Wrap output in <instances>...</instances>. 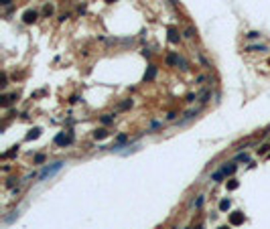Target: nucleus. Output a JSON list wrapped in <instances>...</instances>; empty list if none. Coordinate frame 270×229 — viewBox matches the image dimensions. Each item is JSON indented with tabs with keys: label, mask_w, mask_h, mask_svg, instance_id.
<instances>
[{
	"label": "nucleus",
	"mask_w": 270,
	"mask_h": 229,
	"mask_svg": "<svg viewBox=\"0 0 270 229\" xmlns=\"http://www.w3.org/2000/svg\"><path fill=\"white\" fill-rule=\"evenodd\" d=\"M110 136V132L106 128H98V130H94V138L95 140H104V138H108Z\"/></svg>",
	"instance_id": "11"
},
{
	"label": "nucleus",
	"mask_w": 270,
	"mask_h": 229,
	"mask_svg": "<svg viewBox=\"0 0 270 229\" xmlns=\"http://www.w3.org/2000/svg\"><path fill=\"white\" fill-rule=\"evenodd\" d=\"M158 126H161V122H152V124H150V130H155V128H158Z\"/></svg>",
	"instance_id": "31"
},
{
	"label": "nucleus",
	"mask_w": 270,
	"mask_h": 229,
	"mask_svg": "<svg viewBox=\"0 0 270 229\" xmlns=\"http://www.w3.org/2000/svg\"><path fill=\"white\" fill-rule=\"evenodd\" d=\"M185 37H187V39H193V37H195L193 28H185Z\"/></svg>",
	"instance_id": "29"
},
{
	"label": "nucleus",
	"mask_w": 270,
	"mask_h": 229,
	"mask_svg": "<svg viewBox=\"0 0 270 229\" xmlns=\"http://www.w3.org/2000/svg\"><path fill=\"white\" fill-rule=\"evenodd\" d=\"M37 18H39L37 10H25V14H22V22L25 25H33V22H37Z\"/></svg>",
	"instance_id": "3"
},
{
	"label": "nucleus",
	"mask_w": 270,
	"mask_h": 229,
	"mask_svg": "<svg viewBox=\"0 0 270 229\" xmlns=\"http://www.w3.org/2000/svg\"><path fill=\"white\" fill-rule=\"evenodd\" d=\"M238 187H240V182H238L236 178H230V181H228V191H236Z\"/></svg>",
	"instance_id": "19"
},
{
	"label": "nucleus",
	"mask_w": 270,
	"mask_h": 229,
	"mask_svg": "<svg viewBox=\"0 0 270 229\" xmlns=\"http://www.w3.org/2000/svg\"><path fill=\"white\" fill-rule=\"evenodd\" d=\"M43 14H45V16H51V14H53V6H51V4H47V6L43 8Z\"/></svg>",
	"instance_id": "26"
},
{
	"label": "nucleus",
	"mask_w": 270,
	"mask_h": 229,
	"mask_svg": "<svg viewBox=\"0 0 270 229\" xmlns=\"http://www.w3.org/2000/svg\"><path fill=\"white\" fill-rule=\"evenodd\" d=\"M260 37H262V34L258 33V31H250V33L246 34V39L248 41H256V39H260Z\"/></svg>",
	"instance_id": "18"
},
{
	"label": "nucleus",
	"mask_w": 270,
	"mask_h": 229,
	"mask_svg": "<svg viewBox=\"0 0 270 229\" xmlns=\"http://www.w3.org/2000/svg\"><path fill=\"white\" fill-rule=\"evenodd\" d=\"M106 2H108V4H112V2H116V0H106Z\"/></svg>",
	"instance_id": "35"
},
{
	"label": "nucleus",
	"mask_w": 270,
	"mask_h": 229,
	"mask_svg": "<svg viewBox=\"0 0 270 229\" xmlns=\"http://www.w3.org/2000/svg\"><path fill=\"white\" fill-rule=\"evenodd\" d=\"M100 120H102V124H104V126H108V124H112V122H114V116H112V114H104Z\"/></svg>",
	"instance_id": "16"
},
{
	"label": "nucleus",
	"mask_w": 270,
	"mask_h": 229,
	"mask_svg": "<svg viewBox=\"0 0 270 229\" xmlns=\"http://www.w3.org/2000/svg\"><path fill=\"white\" fill-rule=\"evenodd\" d=\"M203 203H205V197H203V195H199V197L195 199V201H193V207H195V209H199Z\"/></svg>",
	"instance_id": "21"
},
{
	"label": "nucleus",
	"mask_w": 270,
	"mask_h": 229,
	"mask_svg": "<svg viewBox=\"0 0 270 229\" xmlns=\"http://www.w3.org/2000/svg\"><path fill=\"white\" fill-rule=\"evenodd\" d=\"M71 142H73V136H71V134H65V132H61V134L55 136V144H57V146H69Z\"/></svg>",
	"instance_id": "2"
},
{
	"label": "nucleus",
	"mask_w": 270,
	"mask_h": 229,
	"mask_svg": "<svg viewBox=\"0 0 270 229\" xmlns=\"http://www.w3.org/2000/svg\"><path fill=\"white\" fill-rule=\"evenodd\" d=\"M126 140H128V136H126V134H118V136H116V142H118V144H124Z\"/></svg>",
	"instance_id": "25"
},
{
	"label": "nucleus",
	"mask_w": 270,
	"mask_h": 229,
	"mask_svg": "<svg viewBox=\"0 0 270 229\" xmlns=\"http://www.w3.org/2000/svg\"><path fill=\"white\" fill-rule=\"evenodd\" d=\"M41 132H43L41 128H33V130H31V132L27 134V140H37V138L41 136Z\"/></svg>",
	"instance_id": "12"
},
{
	"label": "nucleus",
	"mask_w": 270,
	"mask_h": 229,
	"mask_svg": "<svg viewBox=\"0 0 270 229\" xmlns=\"http://www.w3.org/2000/svg\"><path fill=\"white\" fill-rule=\"evenodd\" d=\"M179 65H181V69H183V71H189V63L183 59V57H179Z\"/></svg>",
	"instance_id": "23"
},
{
	"label": "nucleus",
	"mask_w": 270,
	"mask_h": 229,
	"mask_svg": "<svg viewBox=\"0 0 270 229\" xmlns=\"http://www.w3.org/2000/svg\"><path fill=\"white\" fill-rule=\"evenodd\" d=\"M232 207V201L230 199H222V201H219V211H228Z\"/></svg>",
	"instance_id": "15"
},
{
	"label": "nucleus",
	"mask_w": 270,
	"mask_h": 229,
	"mask_svg": "<svg viewBox=\"0 0 270 229\" xmlns=\"http://www.w3.org/2000/svg\"><path fill=\"white\" fill-rule=\"evenodd\" d=\"M14 100H16V93H12V95H2V97H0V106H2V108H8V106H10Z\"/></svg>",
	"instance_id": "9"
},
{
	"label": "nucleus",
	"mask_w": 270,
	"mask_h": 229,
	"mask_svg": "<svg viewBox=\"0 0 270 229\" xmlns=\"http://www.w3.org/2000/svg\"><path fill=\"white\" fill-rule=\"evenodd\" d=\"M45 158H47L45 154H37V156L33 158V164H37V166H39V164H43V162H45Z\"/></svg>",
	"instance_id": "20"
},
{
	"label": "nucleus",
	"mask_w": 270,
	"mask_h": 229,
	"mask_svg": "<svg viewBox=\"0 0 270 229\" xmlns=\"http://www.w3.org/2000/svg\"><path fill=\"white\" fill-rule=\"evenodd\" d=\"M10 2H12V0H0V4H2V6H8Z\"/></svg>",
	"instance_id": "34"
},
{
	"label": "nucleus",
	"mask_w": 270,
	"mask_h": 229,
	"mask_svg": "<svg viewBox=\"0 0 270 229\" xmlns=\"http://www.w3.org/2000/svg\"><path fill=\"white\" fill-rule=\"evenodd\" d=\"M142 55H144V57L148 59V57H150V51H148V49H142Z\"/></svg>",
	"instance_id": "32"
},
{
	"label": "nucleus",
	"mask_w": 270,
	"mask_h": 229,
	"mask_svg": "<svg viewBox=\"0 0 270 229\" xmlns=\"http://www.w3.org/2000/svg\"><path fill=\"white\" fill-rule=\"evenodd\" d=\"M209 97H211V91H209V89H205V91L201 93V97H199V103H201V106H205V103L209 101Z\"/></svg>",
	"instance_id": "13"
},
{
	"label": "nucleus",
	"mask_w": 270,
	"mask_h": 229,
	"mask_svg": "<svg viewBox=\"0 0 270 229\" xmlns=\"http://www.w3.org/2000/svg\"><path fill=\"white\" fill-rule=\"evenodd\" d=\"M223 176H225V175H223L222 170H217V172H213V175H211V181H213V182H222Z\"/></svg>",
	"instance_id": "17"
},
{
	"label": "nucleus",
	"mask_w": 270,
	"mask_h": 229,
	"mask_svg": "<svg viewBox=\"0 0 270 229\" xmlns=\"http://www.w3.org/2000/svg\"><path fill=\"white\" fill-rule=\"evenodd\" d=\"M179 41H181V34H179V31H177L175 27H171V28H169V43L177 45Z\"/></svg>",
	"instance_id": "8"
},
{
	"label": "nucleus",
	"mask_w": 270,
	"mask_h": 229,
	"mask_svg": "<svg viewBox=\"0 0 270 229\" xmlns=\"http://www.w3.org/2000/svg\"><path fill=\"white\" fill-rule=\"evenodd\" d=\"M197 114H199V108H195V110H189L187 114L183 116V120H179V122H177V126H185V124H187L189 120H193V118H195Z\"/></svg>",
	"instance_id": "5"
},
{
	"label": "nucleus",
	"mask_w": 270,
	"mask_h": 229,
	"mask_svg": "<svg viewBox=\"0 0 270 229\" xmlns=\"http://www.w3.org/2000/svg\"><path fill=\"white\" fill-rule=\"evenodd\" d=\"M244 221H246V217H244L242 211H234L230 215V225H234V227H236V225H242Z\"/></svg>",
	"instance_id": "4"
},
{
	"label": "nucleus",
	"mask_w": 270,
	"mask_h": 229,
	"mask_svg": "<svg viewBox=\"0 0 270 229\" xmlns=\"http://www.w3.org/2000/svg\"><path fill=\"white\" fill-rule=\"evenodd\" d=\"M156 71H158V67L156 65H148V69H146V73H144V77L142 79L144 81H152L156 77Z\"/></svg>",
	"instance_id": "6"
},
{
	"label": "nucleus",
	"mask_w": 270,
	"mask_h": 229,
	"mask_svg": "<svg viewBox=\"0 0 270 229\" xmlns=\"http://www.w3.org/2000/svg\"><path fill=\"white\" fill-rule=\"evenodd\" d=\"M236 160H240V162H250V156L244 154V152H240V154L236 156Z\"/></svg>",
	"instance_id": "22"
},
{
	"label": "nucleus",
	"mask_w": 270,
	"mask_h": 229,
	"mask_svg": "<svg viewBox=\"0 0 270 229\" xmlns=\"http://www.w3.org/2000/svg\"><path fill=\"white\" fill-rule=\"evenodd\" d=\"M195 100H197L195 93H189V95H187V101H189V103H191V101H195Z\"/></svg>",
	"instance_id": "30"
},
{
	"label": "nucleus",
	"mask_w": 270,
	"mask_h": 229,
	"mask_svg": "<svg viewBox=\"0 0 270 229\" xmlns=\"http://www.w3.org/2000/svg\"><path fill=\"white\" fill-rule=\"evenodd\" d=\"M130 106H132V100H126V101H122L120 106H118V110H128Z\"/></svg>",
	"instance_id": "24"
},
{
	"label": "nucleus",
	"mask_w": 270,
	"mask_h": 229,
	"mask_svg": "<svg viewBox=\"0 0 270 229\" xmlns=\"http://www.w3.org/2000/svg\"><path fill=\"white\" fill-rule=\"evenodd\" d=\"M63 164H65L63 160H57V162H53V164L45 166V168L39 172V181H45V178H49V176H53L55 172H59V170L63 168Z\"/></svg>",
	"instance_id": "1"
},
{
	"label": "nucleus",
	"mask_w": 270,
	"mask_h": 229,
	"mask_svg": "<svg viewBox=\"0 0 270 229\" xmlns=\"http://www.w3.org/2000/svg\"><path fill=\"white\" fill-rule=\"evenodd\" d=\"M268 150H270V146H268V144H262V146L258 148V154H266Z\"/></svg>",
	"instance_id": "28"
},
{
	"label": "nucleus",
	"mask_w": 270,
	"mask_h": 229,
	"mask_svg": "<svg viewBox=\"0 0 270 229\" xmlns=\"http://www.w3.org/2000/svg\"><path fill=\"white\" fill-rule=\"evenodd\" d=\"M246 51H252V53H266L268 47H266V45H248Z\"/></svg>",
	"instance_id": "10"
},
{
	"label": "nucleus",
	"mask_w": 270,
	"mask_h": 229,
	"mask_svg": "<svg viewBox=\"0 0 270 229\" xmlns=\"http://www.w3.org/2000/svg\"><path fill=\"white\" fill-rule=\"evenodd\" d=\"M195 81H197V83H201V81H205V75H197V79H195Z\"/></svg>",
	"instance_id": "33"
},
{
	"label": "nucleus",
	"mask_w": 270,
	"mask_h": 229,
	"mask_svg": "<svg viewBox=\"0 0 270 229\" xmlns=\"http://www.w3.org/2000/svg\"><path fill=\"white\" fill-rule=\"evenodd\" d=\"M217 229H228V227H217Z\"/></svg>",
	"instance_id": "36"
},
{
	"label": "nucleus",
	"mask_w": 270,
	"mask_h": 229,
	"mask_svg": "<svg viewBox=\"0 0 270 229\" xmlns=\"http://www.w3.org/2000/svg\"><path fill=\"white\" fill-rule=\"evenodd\" d=\"M167 63L169 65H179V55H175V53L167 55Z\"/></svg>",
	"instance_id": "14"
},
{
	"label": "nucleus",
	"mask_w": 270,
	"mask_h": 229,
	"mask_svg": "<svg viewBox=\"0 0 270 229\" xmlns=\"http://www.w3.org/2000/svg\"><path fill=\"white\" fill-rule=\"evenodd\" d=\"M219 170H222V172H223V175H225V176H232V175H234V172H236V170H238V164H234V162H230V164H223V166H222V168H219Z\"/></svg>",
	"instance_id": "7"
},
{
	"label": "nucleus",
	"mask_w": 270,
	"mask_h": 229,
	"mask_svg": "<svg viewBox=\"0 0 270 229\" xmlns=\"http://www.w3.org/2000/svg\"><path fill=\"white\" fill-rule=\"evenodd\" d=\"M197 57H199V61H201V65H203V67H205V69H209V67H211L209 63H207V59H205L203 55H197Z\"/></svg>",
	"instance_id": "27"
}]
</instances>
